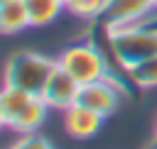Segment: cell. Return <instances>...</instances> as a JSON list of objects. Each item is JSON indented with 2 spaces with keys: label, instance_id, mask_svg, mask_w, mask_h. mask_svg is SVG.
<instances>
[{
  "label": "cell",
  "instance_id": "6da1fadb",
  "mask_svg": "<svg viewBox=\"0 0 157 149\" xmlns=\"http://www.w3.org/2000/svg\"><path fill=\"white\" fill-rule=\"evenodd\" d=\"M108 39L118 66H123L125 71L157 54V24L150 22L147 17L137 24H128L108 32Z\"/></svg>",
  "mask_w": 157,
  "mask_h": 149
},
{
  "label": "cell",
  "instance_id": "7a4b0ae2",
  "mask_svg": "<svg viewBox=\"0 0 157 149\" xmlns=\"http://www.w3.org/2000/svg\"><path fill=\"white\" fill-rule=\"evenodd\" d=\"M59 66L56 59H49L44 54L37 51H17L7 59L5 64V85L27 90L32 95H39L49 81V76L54 73V68Z\"/></svg>",
  "mask_w": 157,
  "mask_h": 149
},
{
  "label": "cell",
  "instance_id": "3957f363",
  "mask_svg": "<svg viewBox=\"0 0 157 149\" xmlns=\"http://www.w3.org/2000/svg\"><path fill=\"white\" fill-rule=\"evenodd\" d=\"M56 61L78 85H86V83H93V81H101V78H113L108 61H105L103 51L98 49V44L93 39H81V42L66 46L59 54Z\"/></svg>",
  "mask_w": 157,
  "mask_h": 149
},
{
  "label": "cell",
  "instance_id": "277c9868",
  "mask_svg": "<svg viewBox=\"0 0 157 149\" xmlns=\"http://www.w3.org/2000/svg\"><path fill=\"white\" fill-rule=\"evenodd\" d=\"M152 10H155L152 0H105L103 10L98 12V17L93 22L101 29L113 32V29L142 22Z\"/></svg>",
  "mask_w": 157,
  "mask_h": 149
},
{
  "label": "cell",
  "instance_id": "5b68a950",
  "mask_svg": "<svg viewBox=\"0 0 157 149\" xmlns=\"http://www.w3.org/2000/svg\"><path fill=\"white\" fill-rule=\"evenodd\" d=\"M78 105L98 112L101 117H110L115 110H118V103H120V88L113 78H101V81H93V83H86L81 85L78 90Z\"/></svg>",
  "mask_w": 157,
  "mask_h": 149
},
{
  "label": "cell",
  "instance_id": "8992f818",
  "mask_svg": "<svg viewBox=\"0 0 157 149\" xmlns=\"http://www.w3.org/2000/svg\"><path fill=\"white\" fill-rule=\"evenodd\" d=\"M78 90H81V85H78L61 66H56L54 73L49 76L44 90H42L39 95H42V100L49 105V110H61V112H64V110H69L71 105H76Z\"/></svg>",
  "mask_w": 157,
  "mask_h": 149
},
{
  "label": "cell",
  "instance_id": "52a82bcc",
  "mask_svg": "<svg viewBox=\"0 0 157 149\" xmlns=\"http://www.w3.org/2000/svg\"><path fill=\"white\" fill-rule=\"evenodd\" d=\"M103 120L98 112L83 107V105H71L69 110H64V129L69 137L74 139H91L98 134V129L103 127Z\"/></svg>",
  "mask_w": 157,
  "mask_h": 149
},
{
  "label": "cell",
  "instance_id": "ba28073f",
  "mask_svg": "<svg viewBox=\"0 0 157 149\" xmlns=\"http://www.w3.org/2000/svg\"><path fill=\"white\" fill-rule=\"evenodd\" d=\"M47 112H49V105L42 100V95H32V100L15 115V120L7 125V129H12L15 134H34L44 120H47Z\"/></svg>",
  "mask_w": 157,
  "mask_h": 149
},
{
  "label": "cell",
  "instance_id": "9c48e42d",
  "mask_svg": "<svg viewBox=\"0 0 157 149\" xmlns=\"http://www.w3.org/2000/svg\"><path fill=\"white\" fill-rule=\"evenodd\" d=\"M29 27V17L25 10V0H2L0 2V32L17 34Z\"/></svg>",
  "mask_w": 157,
  "mask_h": 149
},
{
  "label": "cell",
  "instance_id": "30bf717a",
  "mask_svg": "<svg viewBox=\"0 0 157 149\" xmlns=\"http://www.w3.org/2000/svg\"><path fill=\"white\" fill-rule=\"evenodd\" d=\"M66 5L61 0H25V10L29 17V27H47L52 24Z\"/></svg>",
  "mask_w": 157,
  "mask_h": 149
},
{
  "label": "cell",
  "instance_id": "8fae6325",
  "mask_svg": "<svg viewBox=\"0 0 157 149\" xmlns=\"http://www.w3.org/2000/svg\"><path fill=\"white\" fill-rule=\"evenodd\" d=\"M32 100V93L27 90H20V88H12V85H5L2 88V95H0V122L7 127L15 115Z\"/></svg>",
  "mask_w": 157,
  "mask_h": 149
},
{
  "label": "cell",
  "instance_id": "7c38bea8",
  "mask_svg": "<svg viewBox=\"0 0 157 149\" xmlns=\"http://www.w3.org/2000/svg\"><path fill=\"white\" fill-rule=\"evenodd\" d=\"M130 83L137 88H157V54L145 59L142 64L132 66L130 71H125Z\"/></svg>",
  "mask_w": 157,
  "mask_h": 149
},
{
  "label": "cell",
  "instance_id": "4fadbf2b",
  "mask_svg": "<svg viewBox=\"0 0 157 149\" xmlns=\"http://www.w3.org/2000/svg\"><path fill=\"white\" fill-rule=\"evenodd\" d=\"M105 0H66V10L78 20H96Z\"/></svg>",
  "mask_w": 157,
  "mask_h": 149
},
{
  "label": "cell",
  "instance_id": "5bb4252c",
  "mask_svg": "<svg viewBox=\"0 0 157 149\" xmlns=\"http://www.w3.org/2000/svg\"><path fill=\"white\" fill-rule=\"evenodd\" d=\"M10 149H56L47 137H42V134H22Z\"/></svg>",
  "mask_w": 157,
  "mask_h": 149
},
{
  "label": "cell",
  "instance_id": "9a60e30c",
  "mask_svg": "<svg viewBox=\"0 0 157 149\" xmlns=\"http://www.w3.org/2000/svg\"><path fill=\"white\" fill-rule=\"evenodd\" d=\"M145 149H157V144H155V142H152V144H147V147H145Z\"/></svg>",
  "mask_w": 157,
  "mask_h": 149
},
{
  "label": "cell",
  "instance_id": "2e32d148",
  "mask_svg": "<svg viewBox=\"0 0 157 149\" xmlns=\"http://www.w3.org/2000/svg\"><path fill=\"white\" fill-rule=\"evenodd\" d=\"M152 142H155V144H157V125H155V139H152Z\"/></svg>",
  "mask_w": 157,
  "mask_h": 149
},
{
  "label": "cell",
  "instance_id": "e0dca14e",
  "mask_svg": "<svg viewBox=\"0 0 157 149\" xmlns=\"http://www.w3.org/2000/svg\"><path fill=\"white\" fill-rule=\"evenodd\" d=\"M152 5H155V10H157V0H152Z\"/></svg>",
  "mask_w": 157,
  "mask_h": 149
},
{
  "label": "cell",
  "instance_id": "ac0fdd59",
  "mask_svg": "<svg viewBox=\"0 0 157 149\" xmlns=\"http://www.w3.org/2000/svg\"><path fill=\"white\" fill-rule=\"evenodd\" d=\"M150 22H155V24H157V20H150Z\"/></svg>",
  "mask_w": 157,
  "mask_h": 149
},
{
  "label": "cell",
  "instance_id": "d6986e66",
  "mask_svg": "<svg viewBox=\"0 0 157 149\" xmlns=\"http://www.w3.org/2000/svg\"><path fill=\"white\" fill-rule=\"evenodd\" d=\"M61 2H64V5H66V0H61Z\"/></svg>",
  "mask_w": 157,
  "mask_h": 149
},
{
  "label": "cell",
  "instance_id": "ffe728a7",
  "mask_svg": "<svg viewBox=\"0 0 157 149\" xmlns=\"http://www.w3.org/2000/svg\"><path fill=\"white\" fill-rule=\"evenodd\" d=\"M0 2H2V0H0Z\"/></svg>",
  "mask_w": 157,
  "mask_h": 149
}]
</instances>
